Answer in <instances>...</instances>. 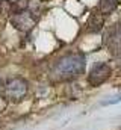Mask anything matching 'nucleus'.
I'll list each match as a JSON object with an SVG mask.
<instances>
[{"instance_id":"20e7f679","label":"nucleus","mask_w":121,"mask_h":130,"mask_svg":"<svg viewBox=\"0 0 121 130\" xmlns=\"http://www.w3.org/2000/svg\"><path fill=\"white\" fill-rule=\"evenodd\" d=\"M111 67L104 62H98L91 68L89 74H88V82L92 88H97L100 85H103L109 77H111Z\"/></svg>"},{"instance_id":"1a4fd4ad","label":"nucleus","mask_w":121,"mask_h":130,"mask_svg":"<svg viewBox=\"0 0 121 130\" xmlns=\"http://www.w3.org/2000/svg\"><path fill=\"white\" fill-rule=\"evenodd\" d=\"M6 106H8V98L0 97V112H3L6 109Z\"/></svg>"},{"instance_id":"423d86ee","label":"nucleus","mask_w":121,"mask_h":130,"mask_svg":"<svg viewBox=\"0 0 121 130\" xmlns=\"http://www.w3.org/2000/svg\"><path fill=\"white\" fill-rule=\"evenodd\" d=\"M88 32L89 33H97L100 32L103 27H104V15L100 12V14H92L88 20Z\"/></svg>"},{"instance_id":"39448f33","label":"nucleus","mask_w":121,"mask_h":130,"mask_svg":"<svg viewBox=\"0 0 121 130\" xmlns=\"http://www.w3.org/2000/svg\"><path fill=\"white\" fill-rule=\"evenodd\" d=\"M103 44L109 48L111 53H118L121 50V24L112 26L103 39Z\"/></svg>"},{"instance_id":"0eeeda50","label":"nucleus","mask_w":121,"mask_h":130,"mask_svg":"<svg viewBox=\"0 0 121 130\" xmlns=\"http://www.w3.org/2000/svg\"><path fill=\"white\" fill-rule=\"evenodd\" d=\"M121 0H100V12L106 17L109 14H112L118 6H120Z\"/></svg>"},{"instance_id":"6e6552de","label":"nucleus","mask_w":121,"mask_h":130,"mask_svg":"<svg viewBox=\"0 0 121 130\" xmlns=\"http://www.w3.org/2000/svg\"><path fill=\"white\" fill-rule=\"evenodd\" d=\"M12 11V3L9 0H0V14H8Z\"/></svg>"},{"instance_id":"9d476101","label":"nucleus","mask_w":121,"mask_h":130,"mask_svg":"<svg viewBox=\"0 0 121 130\" xmlns=\"http://www.w3.org/2000/svg\"><path fill=\"white\" fill-rule=\"evenodd\" d=\"M2 86H3V80L0 79V88H2Z\"/></svg>"},{"instance_id":"7ed1b4c3","label":"nucleus","mask_w":121,"mask_h":130,"mask_svg":"<svg viewBox=\"0 0 121 130\" xmlns=\"http://www.w3.org/2000/svg\"><path fill=\"white\" fill-rule=\"evenodd\" d=\"M36 21H38V18L32 12H29V11L17 12L11 18V24L17 30H20V32H29V30H32L36 26Z\"/></svg>"},{"instance_id":"f03ea898","label":"nucleus","mask_w":121,"mask_h":130,"mask_svg":"<svg viewBox=\"0 0 121 130\" xmlns=\"http://www.w3.org/2000/svg\"><path fill=\"white\" fill-rule=\"evenodd\" d=\"M27 82L21 77H14L11 80H8V83L5 85V94L6 98L11 101H20L26 97L27 94Z\"/></svg>"},{"instance_id":"f257e3e1","label":"nucleus","mask_w":121,"mask_h":130,"mask_svg":"<svg viewBox=\"0 0 121 130\" xmlns=\"http://www.w3.org/2000/svg\"><path fill=\"white\" fill-rule=\"evenodd\" d=\"M86 67V59L82 53H70L62 56L56 61V64L52 68V80L64 83V82H71L77 79L80 74H83Z\"/></svg>"}]
</instances>
